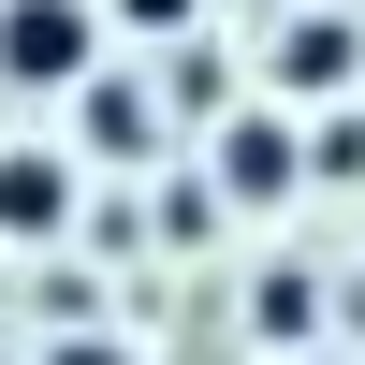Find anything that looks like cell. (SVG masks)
<instances>
[{"instance_id": "cell-6", "label": "cell", "mask_w": 365, "mask_h": 365, "mask_svg": "<svg viewBox=\"0 0 365 365\" xmlns=\"http://www.w3.org/2000/svg\"><path fill=\"white\" fill-rule=\"evenodd\" d=\"M175 15H190V0H132V29H175Z\"/></svg>"}, {"instance_id": "cell-3", "label": "cell", "mask_w": 365, "mask_h": 365, "mask_svg": "<svg viewBox=\"0 0 365 365\" xmlns=\"http://www.w3.org/2000/svg\"><path fill=\"white\" fill-rule=\"evenodd\" d=\"M58 220H73V161H58V146H0V234L44 249Z\"/></svg>"}, {"instance_id": "cell-5", "label": "cell", "mask_w": 365, "mask_h": 365, "mask_svg": "<svg viewBox=\"0 0 365 365\" xmlns=\"http://www.w3.org/2000/svg\"><path fill=\"white\" fill-rule=\"evenodd\" d=\"M44 365H132V351H117V336H58Z\"/></svg>"}, {"instance_id": "cell-4", "label": "cell", "mask_w": 365, "mask_h": 365, "mask_svg": "<svg viewBox=\"0 0 365 365\" xmlns=\"http://www.w3.org/2000/svg\"><path fill=\"white\" fill-rule=\"evenodd\" d=\"M292 175H307V161H292V117H234V132H220V190L234 205H278Z\"/></svg>"}, {"instance_id": "cell-7", "label": "cell", "mask_w": 365, "mask_h": 365, "mask_svg": "<svg viewBox=\"0 0 365 365\" xmlns=\"http://www.w3.org/2000/svg\"><path fill=\"white\" fill-rule=\"evenodd\" d=\"M292 365H322V351H292Z\"/></svg>"}, {"instance_id": "cell-1", "label": "cell", "mask_w": 365, "mask_h": 365, "mask_svg": "<svg viewBox=\"0 0 365 365\" xmlns=\"http://www.w3.org/2000/svg\"><path fill=\"white\" fill-rule=\"evenodd\" d=\"M88 0H0V73L15 88H88Z\"/></svg>"}, {"instance_id": "cell-2", "label": "cell", "mask_w": 365, "mask_h": 365, "mask_svg": "<svg viewBox=\"0 0 365 365\" xmlns=\"http://www.w3.org/2000/svg\"><path fill=\"white\" fill-rule=\"evenodd\" d=\"M263 73H278V103H336V88L365 73V29H351V15H292Z\"/></svg>"}]
</instances>
